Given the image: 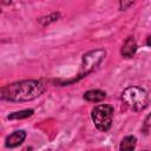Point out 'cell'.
<instances>
[{
  "label": "cell",
  "mask_w": 151,
  "mask_h": 151,
  "mask_svg": "<svg viewBox=\"0 0 151 151\" xmlns=\"http://www.w3.org/2000/svg\"><path fill=\"white\" fill-rule=\"evenodd\" d=\"M46 88L41 80H22L1 88V98L11 101H28L38 98Z\"/></svg>",
  "instance_id": "6da1fadb"
},
{
  "label": "cell",
  "mask_w": 151,
  "mask_h": 151,
  "mask_svg": "<svg viewBox=\"0 0 151 151\" xmlns=\"http://www.w3.org/2000/svg\"><path fill=\"white\" fill-rule=\"evenodd\" d=\"M122 98L124 103L133 111H142L146 107L149 98L145 90L138 86H130L124 90Z\"/></svg>",
  "instance_id": "7a4b0ae2"
},
{
  "label": "cell",
  "mask_w": 151,
  "mask_h": 151,
  "mask_svg": "<svg viewBox=\"0 0 151 151\" xmlns=\"http://www.w3.org/2000/svg\"><path fill=\"white\" fill-rule=\"evenodd\" d=\"M92 120L96 127L100 131H107L112 124V116H113V107L111 105L101 104L97 105L92 110Z\"/></svg>",
  "instance_id": "3957f363"
},
{
  "label": "cell",
  "mask_w": 151,
  "mask_h": 151,
  "mask_svg": "<svg viewBox=\"0 0 151 151\" xmlns=\"http://www.w3.org/2000/svg\"><path fill=\"white\" fill-rule=\"evenodd\" d=\"M105 57V51L104 50H94L88 53H86L83 58V64L80 67L79 77H85L90 72H92L103 60Z\"/></svg>",
  "instance_id": "277c9868"
},
{
  "label": "cell",
  "mask_w": 151,
  "mask_h": 151,
  "mask_svg": "<svg viewBox=\"0 0 151 151\" xmlns=\"http://www.w3.org/2000/svg\"><path fill=\"white\" fill-rule=\"evenodd\" d=\"M26 138V132L20 130V131H15L13 132L12 134H9L7 138H6V146L7 147H15V146H19Z\"/></svg>",
  "instance_id": "5b68a950"
},
{
  "label": "cell",
  "mask_w": 151,
  "mask_h": 151,
  "mask_svg": "<svg viewBox=\"0 0 151 151\" xmlns=\"http://www.w3.org/2000/svg\"><path fill=\"white\" fill-rule=\"evenodd\" d=\"M137 51V44H136V40L130 37L125 40L123 47H122V54L126 58H131Z\"/></svg>",
  "instance_id": "8992f818"
},
{
  "label": "cell",
  "mask_w": 151,
  "mask_h": 151,
  "mask_svg": "<svg viewBox=\"0 0 151 151\" xmlns=\"http://www.w3.org/2000/svg\"><path fill=\"white\" fill-rule=\"evenodd\" d=\"M105 97H106V93L104 91H100V90H91L84 94V98L86 100L93 101V103H99V101L104 100Z\"/></svg>",
  "instance_id": "52a82bcc"
},
{
  "label": "cell",
  "mask_w": 151,
  "mask_h": 151,
  "mask_svg": "<svg viewBox=\"0 0 151 151\" xmlns=\"http://www.w3.org/2000/svg\"><path fill=\"white\" fill-rule=\"evenodd\" d=\"M136 143H137V139L134 136H126L125 138H123L119 150L120 151H133L136 147Z\"/></svg>",
  "instance_id": "ba28073f"
},
{
  "label": "cell",
  "mask_w": 151,
  "mask_h": 151,
  "mask_svg": "<svg viewBox=\"0 0 151 151\" xmlns=\"http://www.w3.org/2000/svg\"><path fill=\"white\" fill-rule=\"evenodd\" d=\"M33 114V110H24L19 112H14L8 116V119H21V118H27Z\"/></svg>",
  "instance_id": "9c48e42d"
},
{
  "label": "cell",
  "mask_w": 151,
  "mask_h": 151,
  "mask_svg": "<svg viewBox=\"0 0 151 151\" xmlns=\"http://www.w3.org/2000/svg\"><path fill=\"white\" fill-rule=\"evenodd\" d=\"M145 124L149 125V126H151V113L146 117V119H145Z\"/></svg>",
  "instance_id": "30bf717a"
},
{
  "label": "cell",
  "mask_w": 151,
  "mask_h": 151,
  "mask_svg": "<svg viewBox=\"0 0 151 151\" xmlns=\"http://www.w3.org/2000/svg\"><path fill=\"white\" fill-rule=\"evenodd\" d=\"M119 5H120V9H125V7H126V6H130V5H132V2H127V4L120 2Z\"/></svg>",
  "instance_id": "8fae6325"
},
{
  "label": "cell",
  "mask_w": 151,
  "mask_h": 151,
  "mask_svg": "<svg viewBox=\"0 0 151 151\" xmlns=\"http://www.w3.org/2000/svg\"><path fill=\"white\" fill-rule=\"evenodd\" d=\"M147 45L151 46V37H149V39H147Z\"/></svg>",
  "instance_id": "7c38bea8"
},
{
  "label": "cell",
  "mask_w": 151,
  "mask_h": 151,
  "mask_svg": "<svg viewBox=\"0 0 151 151\" xmlns=\"http://www.w3.org/2000/svg\"><path fill=\"white\" fill-rule=\"evenodd\" d=\"M45 151H51V150H45Z\"/></svg>",
  "instance_id": "4fadbf2b"
}]
</instances>
